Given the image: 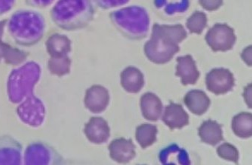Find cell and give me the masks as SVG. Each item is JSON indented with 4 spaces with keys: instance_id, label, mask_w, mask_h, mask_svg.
<instances>
[{
    "instance_id": "83f0119b",
    "label": "cell",
    "mask_w": 252,
    "mask_h": 165,
    "mask_svg": "<svg viewBox=\"0 0 252 165\" xmlns=\"http://www.w3.org/2000/svg\"><path fill=\"white\" fill-rule=\"evenodd\" d=\"M218 156L225 160L238 163L239 152L236 147L229 143H223L217 148Z\"/></svg>"
},
{
    "instance_id": "ac0fdd59",
    "label": "cell",
    "mask_w": 252,
    "mask_h": 165,
    "mask_svg": "<svg viewBox=\"0 0 252 165\" xmlns=\"http://www.w3.org/2000/svg\"><path fill=\"white\" fill-rule=\"evenodd\" d=\"M71 40L66 35L56 33L51 35L45 42L47 52L51 57L68 56L72 51Z\"/></svg>"
},
{
    "instance_id": "5b68a950",
    "label": "cell",
    "mask_w": 252,
    "mask_h": 165,
    "mask_svg": "<svg viewBox=\"0 0 252 165\" xmlns=\"http://www.w3.org/2000/svg\"><path fill=\"white\" fill-rule=\"evenodd\" d=\"M42 68L36 62H29L14 69L8 76L7 94L13 104L22 102L29 96L34 94V88L40 80Z\"/></svg>"
},
{
    "instance_id": "6da1fadb",
    "label": "cell",
    "mask_w": 252,
    "mask_h": 165,
    "mask_svg": "<svg viewBox=\"0 0 252 165\" xmlns=\"http://www.w3.org/2000/svg\"><path fill=\"white\" fill-rule=\"evenodd\" d=\"M187 37V32L182 25L153 26L151 38L144 47V54L152 63L164 65L171 61L179 52L178 44Z\"/></svg>"
},
{
    "instance_id": "d590c367",
    "label": "cell",
    "mask_w": 252,
    "mask_h": 165,
    "mask_svg": "<svg viewBox=\"0 0 252 165\" xmlns=\"http://www.w3.org/2000/svg\"><path fill=\"white\" fill-rule=\"evenodd\" d=\"M6 45L7 43L4 42L2 39L0 40V63L3 61L4 52H5V47H6Z\"/></svg>"
},
{
    "instance_id": "7a4b0ae2",
    "label": "cell",
    "mask_w": 252,
    "mask_h": 165,
    "mask_svg": "<svg viewBox=\"0 0 252 165\" xmlns=\"http://www.w3.org/2000/svg\"><path fill=\"white\" fill-rule=\"evenodd\" d=\"M93 0H59L51 11L54 24L67 32L81 30L94 20Z\"/></svg>"
},
{
    "instance_id": "277c9868",
    "label": "cell",
    "mask_w": 252,
    "mask_h": 165,
    "mask_svg": "<svg viewBox=\"0 0 252 165\" xmlns=\"http://www.w3.org/2000/svg\"><path fill=\"white\" fill-rule=\"evenodd\" d=\"M110 18L114 27L127 39L141 40L148 34L150 17L142 7L132 5L113 11Z\"/></svg>"
},
{
    "instance_id": "44dd1931",
    "label": "cell",
    "mask_w": 252,
    "mask_h": 165,
    "mask_svg": "<svg viewBox=\"0 0 252 165\" xmlns=\"http://www.w3.org/2000/svg\"><path fill=\"white\" fill-rule=\"evenodd\" d=\"M198 135L203 143L212 146L217 145L223 140L222 125L211 119L205 121L198 128Z\"/></svg>"
},
{
    "instance_id": "f1b7e54d",
    "label": "cell",
    "mask_w": 252,
    "mask_h": 165,
    "mask_svg": "<svg viewBox=\"0 0 252 165\" xmlns=\"http://www.w3.org/2000/svg\"><path fill=\"white\" fill-rule=\"evenodd\" d=\"M93 2L99 8L106 10L126 5L129 0H93Z\"/></svg>"
},
{
    "instance_id": "603a6c76",
    "label": "cell",
    "mask_w": 252,
    "mask_h": 165,
    "mask_svg": "<svg viewBox=\"0 0 252 165\" xmlns=\"http://www.w3.org/2000/svg\"><path fill=\"white\" fill-rule=\"evenodd\" d=\"M158 9L163 11L166 15L172 16L185 13L189 8V0H154Z\"/></svg>"
},
{
    "instance_id": "836d02e7",
    "label": "cell",
    "mask_w": 252,
    "mask_h": 165,
    "mask_svg": "<svg viewBox=\"0 0 252 165\" xmlns=\"http://www.w3.org/2000/svg\"><path fill=\"white\" fill-rule=\"evenodd\" d=\"M250 51H252V46L251 45L249 47H247L246 49L243 50L241 54L242 59H243V61L249 66H252V52L248 54V53Z\"/></svg>"
},
{
    "instance_id": "e0dca14e",
    "label": "cell",
    "mask_w": 252,
    "mask_h": 165,
    "mask_svg": "<svg viewBox=\"0 0 252 165\" xmlns=\"http://www.w3.org/2000/svg\"><path fill=\"white\" fill-rule=\"evenodd\" d=\"M141 113L144 119L151 122L160 119L163 110V104L160 98L153 93H145L140 100Z\"/></svg>"
},
{
    "instance_id": "4fadbf2b",
    "label": "cell",
    "mask_w": 252,
    "mask_h": 165,
    "mask_svg": "<svg viewBox=\"0 0 252 165\" xmlns=\"http://www.w3.org/2000/svg\"><path fill=\"white\" fill-rule=\"evenodd\" d=\"M108 150L110 158L118 163H129L136 156L135 145L131 138H116L110 143Z\"/></svg>"
},
{
    "instance_id": "1f68e13d",
    "label": "cell",
    "mask_w": 252,
    "mask_h": 165,
    "mask_svg": "<svg viewBox=\"0 0 252 165\" xmlns=\"http://www.w3.org/2000/svg\"><path fill=\"white\" fill-rule=\"evenodd\" d=\"M15 2L16 0H0V16L9 12L12 9Z\"/></svg>"
},
{
    "instance_id": "9a60e30c",
    "label": "cell",
    "mask_w": 252,
    "mask_h": 165,
    "mask_svg": "<svg viewBox=\"0 0 252 165\" xmlns=\"http://www.w3.org/2000/svg\"><path fill=\"white\" fill-rule=\"evenodd\" d=\"M162 121L172 131L181 129L189 123V117L182 105L170 102L165 107Z\"/></svg>"
},
{
    "instance_id": "30bf717a",
    "label": "cell",
    "mask_w": 252,
    "mask_h": 165,
    "mask_svg": "<svg viewBox=\"0 0 252 165\" xmlns=\"http://www.w3.org/2000/svg\"><path fill=\"white\" fill-rule=\"evenodd\" d=\"M22 161V144L11 135H0V165H20Z\"/></svg>"
},
{
    "instance_id": "5bb4252c",
    "label": "cell",
    "mask_w": 252,
    "mask_h": 165,
    "mask_svg": "<svg viewBox=\"0 0 252 165\" xmlns=\"http://www.w3.org/2000/svg\"><path fill=\"white\" fill-rule=\"evenodd\" d=\"M176 71L175 76L181 79L184 85H195L200 77V72L197 70L195 62L191 55L179 57L176 60Z\"/></svg>"
},
{
    "instance_id": "4316f807",
    "label": "cell",
    "mask_w": 252,
    "mask_h": 165,
    "mask_svg": "<svg viewBox=\"0 0 252 165\" xmlns=\"http://www.w3.org/2000/svg\"><path fill=\"white\" fill-rule=\"evenodd\" d=\"M207 17L205 13L197 11L188 18L186 26L191 33L201 34L207 26Z\"/></svg>"
},
{
    "instance_id": "52a82bcc",
    "label": "cell",
    "mask_w": 252,
    "mask_h": 165,
    "mask_svg": "<svg viewBox=\"0 0 252 165\" xmlns=\"http://www.w3.org/2000/svg\"><path fill=\"white\" fill-rule=\"evenodd\" d=\"M17 113L23 123L36 128L43 125L46 117V109L43 101L33 94L20 102Z\"/></svg>"
},
{
    "instance_id": "8992f818",
    "label": "cell",
    "mask_w": 252,
    "mask_h": 165,
    "mask_svg": "<svg viewBox=\"0 0 252 165\" xmlns=\"http://www.w3.org/2000/svg\"><path fill=\"white\" fill-rule=\"evenodd\" d=\"M65 159L50 144L37 141L31 143L24 154V164L26 165H65Z\"/></svg>"
},
{
    "instance_id": "2e32d148",
    "label": "cell",
    "mask_w": 252,
    "mask_h": 165,
    "mask_svg": "<svg viewBox=\"0 0 252 165\" xmlns=\"http://www.w3.org/2000/svg\"><path fill=\"white\" fill-rule=\"evenodd\" d=\"M120 77L122 88L129 94H138L145 83L142 72L133 66H129L123 70Z\"/></svg>"
},
{
    "instance_id": "4dcf8cb0",
    "label": "cell",
    "mask_w": 252,
    "mask_h": 165,
    "mask_svg": "<svg viewBox=\"0 0 252 165\" xmlns=\"http://www.w3.org/2000/svg\"><path fill=\"white\" fill-rule=\"evenodd\" d=\"M56 0H25V2L29 6L33 8H45L52 5Z\"/></svg>"
},
{
    "instance_id": "7402d4cb",
    "label": "cell",
    "mask_w": 252,
    "mask_h": 165,
    "mask_svg": "<svg viewBox=\"0 0 252 165\" xmlns=\"http://www.w3.org/2000/svg\"><path fill=\"white\" fill-rule=\"evenodd\" d=\"M233 132L242 138H250L252 135V114L242 112L234 116L231 122Z\"/></svg>"
},
{
    "instance_id": "d4e9b609",
    "label": "cell",
    "mask_w": 252,
    "mask_h": 165,
    "mask_svg": "<svg viewBox=\"0 0 252 165\" xmlns=\"http://www.w3.org/2000/svg\"><path fill=\"white\" fill-rule=\"evenodd\" d=\"M72 62L68 56L51 57L48 62V69L54 76L63 77L70 73Z\"/></svg>"
},
{
    "instance_id": "ba28073f",
    "label": "cell",
    "mask_w": 252,
    "mask_h": 165,
    "mask_svg": "<svg viewBox=\"0 0 252 165\" xmlns=\"http://www.w3.org/2000/svg\"><path fill=\"white\" fill-rule=\"evenodd\" d=\"M205 40L214 52H226L232 49L237 37L232 28L227 24L216 23L208 31Z\"/></svg>"
},
{
    "instance_id": "e575fe53",
    "label": "cell",
    "mask_w": 252,
    "mask_h": 165,
    "mask_svg": "<svg viewBox=\"0 0 252 165\" xmlns=\"http://www.w3.org/2000/svg\"><path fill=\"white\" fill-rule=\"evenodd\" d=\"M8 20H1L0 21V40L2 39L4 32H5V29L6 27L7 24H8Z\"/></svg>"
},
{
    "instance_id": "8fae6325",
    "label": "cell",
    "mask_w": 252,
    "mask_h": 165,
    "mask_svg": "<svg viewBox=\"0 0 252 165\" xmlns=\"http://www.w3.org/2000/svg\"><path fill=\"white\" fill-rule=\"evenodd\" d=\"M108 90L99 85H95L88 88L85 97V107L93 113L104 112L110 103Z\"/></svg>"
},
{
    "instance_id": "cb8c5ba5",
    "label": "cell",
    "mask_w": 252,
    "mask_h": 165,
    "mask_svg": "<svg viewBox=\"0 0 252 165\" xmlns=\"http://www.w3.org/2000/svg\"><path fill=\"white\" fill-rule=\"evenodd\" d=\"M158 128L151 124H143L137 127L135 138L143 149L153 145L157 140Z\"/></svg>"
},
{
    "instance_id": "3957f363",
    "label": "cell",
    "mask_w": 252,
    "mask_h": 165,
    "mask_svg": "<svg viewBox=\"0 0 252 165\" xmlns=\"http://www.w3.org/2000/svg\"><path fill=\"white\" fill-rule=\"evenodd\" d=\"M7 26L14 42L21 46H33L40 42L45 34V19L34 11H17L11 16Z\"/></svg>"
},
{
    "instance_id": "ffe728a7",
    "label": "cell",
    "mask_w": 252,
    "mask_h": 165,
    "mask_svg": "<svg viewBox=\"0 0 252 165\" xmlns=\"http://www.w3.org/2000/svg\"><path fill=\"white\" fill-rule=\"evenodd\" d=\"M159 160L162 165H189V156L185 149L181 148L176 144H170L159 153Z\"/></svg>"
},
{
    "instance_id": "d6a6232c",
    "label": "cell",
    "mask_w": 252,
    "mask_h": 165,
    "mask_svg": "<svg viewBox=\"0 0 252 165\" xmlns=\"http://www.w3.org/2000/svg\"><path fill=\"white\" fill-rule=\"evenodd\" d=\"M243 97L249 108H252V84H249L245 88Z\"/></svg>"
},
{
    "instance_id": "f546056e",
    "label": "cell",
    "mask_w": 252,
    "mask_h": 165,
    "mask_svg": "<svg viewBox=\"0 0 252 165\" xmlns=\"http://www.w3.org/2000/svg\"><path fill=\"white\" fill-rule=\"evenodd\" d=\"M198 2L202 8L207 11H217L223 4V0H198Z\"/></svg>"
},
{
    "instance_id": "484cf974",
    "label": "cell",
    "mask_w": 252,
    "mask_h": 165,
    "mask_svg": "<svg viewBox=\"0 0 252 165\" xmlns=\"http://www.w3.org/2000/svg\"><path fill=\"white\" fill-rule=\"evenodd\" d=\"M29 57V53L11 46L7 43L3 55V62L8 66H18L23 64Z\"/></svg>"
},
{
    "instance_id": "9c48e42d",
    "label": "cell",
    "mask_w": 252,
    "mask_h": 165,
    "mask_svg": "<svg viewBox=\"0 0 252 165\" xmlns=\"http://www.w3.org/2000/svg\"><path fill=\"white\" fill-rule=\"evenodd\" d=\"M206 85L208 91L215 95H223L233 89L235 79L228 69L214 68L206 74Z\"/></svg>"
},
{
    "instance_id": "7c38bea8",
    "label": "cell",
    "mask_w": 252,
    "mask_h": 165,
    "mask_svg": "<svg viewBox=\"0 0 252 165\" xmlns=\"http://www.w3.org/2000/svg\"><path fill=\"white\" fill-rule=\"evenodd\" d=\"M84 132L87 138L93 144H104L110 136V128L108 123L102 117H91L85 124Z\"/></svg>"
},
{
    "instance_id": "d6986e66",
    "label": "cell",
    "mask_w": 252,
    "mask_h": 165,
    "mask_svg": "<svg viewBox=\"0 0 252 165\" xmlns=\"http://www.w3.org/2000/svg\"><path fill=\"white\" fill-rule=\"evenodd\" d=\"M184 103L191 113L201 116L209 109L211 100L204 91L192 90L186 94Z\"/></svg>"
}]
</instances>
